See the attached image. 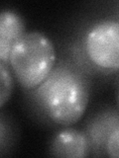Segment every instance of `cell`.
<instances>
[{"mask_svg": "<svg viewBox=\"0 0 119 158\" xmlns=\"http://www.w3.org/2000/svg\"><path fill=\"white\" fill-rule=\"evenodd\" d=\"M71 59L88 75L119 72V20L99 18L86 23L68 46Z\"/></svg>", "mask_w": 119, "mask_h": 158, "instance_id": "2", "label": "cell"}, {"mask_svg": "<svg viewBox=\"0 0 119 158\" xmlns=\"http://www.w3.org/2000/svg\"><path fill=\"white\" fill-rule=\"evenodd\" d=\"M117 105H118V111H119V89H118V93H117Z\"/></svg>", "mask_w": 119, "mask_h": 158, "instance_id": "9", "label": "cell"}, {"mask_svg": "<svg viewBox=\"0 0 119 158\" xmlns=\"http://www.w3.org/2000/svg\"><path fill=\"white\" fill-rule=\"evenodd\" d=\"M49 154L55 157L82 158L91 155V151L84 131L67 127L60 130L52 137Z\"/></svg>", "mask_w": 119, "mask_h": 158, "instance_id": "5", "label": "cell"}, {"mask_svg": "<svg viewBox=\"0 0 119 158\" xmlns=\"http://www.w3.org/2000/svg\"><path fill=\"white\" fill-rule=\"evenodd\" d=\"M0 107L3 108L11 97L13 91V76L9 64L0 62Z\"/></svg>", "mask_w": 119, "mask_h": 158, "instance_id": "7", "label": "cell"}, {"mask_svg": "<svg viewBox=\"0 0 119 158\" xmlns=\"http://www.w3.org/2000/svg\"><path fill=\"white\" fill-rule=\"evenodd\" d=\"M90 79L71 58H62L49 76L30 92L34 107L50 122L63 127L77 123L90 96Z\"/></svg>", "mask_w": 119, "mask_h": 158, "instance_id": "1", "label": "cell"}, {"mask_svg": "<svg viewBox=\"0 0 119 158\" xmlns=\"http://www.w3.org/2000/svg\"><path fill=\"white\" fill-rule=\"evenodd\" d=\"M25 32L21 15L11 9H3L0 14V60L9 64L11 49Z\"/></svg>", "mask_w": 119, "mask_h": 158, "instance_id": "6", "label": "cell"}, {"mask_svg": "<svg viewBox=\"0 0 119 158\" xmlns=\"http://www.w3.org/2000/svg\"><path fill=\"white\" fill-rule=\"evenodd\" d=\"M118 125L119 111L110 107L103 108L86 121L83 131L88 138L92 156H106V141Z\"/></svg>", "mask_w": 119, "mask_h": 158, "instance_id": "4", "label": "cell"}, {"mask_svg": "<svg viewBox=\"0 0 119 158\" xmlns=\"http://www.w3.org/2000/svg\"><path fill=\"white\" fill-rule=\"evenodd\" d=\"M106 156L119 157V125L114 128L109 135L105 145Z\"/></svg>", "mask_w": 119, "mask_h": 158, "instance_id": "8", "label": "cell"}, {"mask_svg": "<svg viewBox=\"0 0 119 158\" xmlns=\"http://www.w3.org/2000/svg\"><path fill=\"white\" fill-rule=\"evenodd\" d=\"M114 18L117 19V20H119V10H118V12L116 13V16H114Z\"/></svg>", "mask_w": 119, "mask_h": 158, "instance_id": "10", "label": "cell"}, {"mask_svg": "<svg viewBox=\"0 0 119 158\" xmlns=\"http://www.w3.org/2000/svg\"><path fill=\"white\" fill-rule=\"evenodd\" d=\"M55 47L39 31L26 32L14 44L9 66L25 90L31 91L42 84L56 64Z\"/></svg>", "mask_w": 119, "mask_h": 158, "instance_id": "3", "label": "cell"}, {"mask_svg": "<svg viewBox=\"0 0 119 158\" xmlns=\"http://www.w3.org/2000/svg\"><path fill=\"white\" fill-rule=\"evenodd\" d=\"M116 81H117V83H119V74H118V76H117V79H116Z\"/></svg>", "mask_w": 119, "mask_h": 158, "instance_id": "11", "label": "cell"}]
</instances>
